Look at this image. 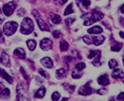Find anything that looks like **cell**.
Instances as JSON below:
<instances>
[{"label": "cell", "mask_w": 124, "mask_h": 101, "mask_svg": "<svg viewBox=\"0 0 124 101\" xmlns=\"http://www.w3.org/2000/svg\"><path fill=\"white\" fill-rule=\"evenodd\" d=\"M34 30V24L32 20L30 18H24V20L21 23V27H20V31L24 35H28L31 34Z\"/></svg>", "instance_id": "6da1fadb"}, {"label": "cell", "mask_w": 124, "mask_h": 101, "mask_svg": "<svg viewBox=\"0 0 124 101\" xmlns=\"http://www.w3.org/2000/svg\"><path fill=\"white\" fill-rule=\"evenodd\" d=\"M105 40L104 36L99 35L96 37H91V36H85L83 37V41L86 43V44H93L94 45H100Z\"/></svg>", "instance_id": "7a4b0ae2"}, {"label": "cell", "mask_w": 124, "mask_h": 101, "mask_svg": "<svg viewBox=\"0 0 124 101\" xmlns=\"http://www.w3.org/2000/svg\"><path fill=\"white\" fill-rule=\"evenodd\" d=\"M18 24L13 21H9L5 24L4 28H3V32L5 33L6 36H11L12 34L17 31L18 30Z\"/></svg>", "instance_id": "3957f363"}, {"label": "cell", "mask_w": 124, "mask_h": 101, "mask_svg": "<svg viewBox=\"0 0 124 101\" xmlns=\"http://www.w3.org/2000/svg\"><path fill=\"white\" fill-rule=\"evenodd\" d=\"M102 18H103V14L101 13V12H94V13H92L89 18L85 19L84 25L89 26L91 24H94L95 22H98L99 20H101Z\"/></svg>", "instance_id": "277c9868"}, {"label": "cell", "mask_w": 124, "mask_h": 101, "mask_svg": "<svg viewBox=\"0 0 124 101\" xmlns=\"http://www.w3.org/2000/svg\"><path fill=\"white\" fill-rule=\"evenodd\" d=\"M32 15L35 17L36 20H37V23H38L39 27V29L41 30V31H50V28L48 27V25H47V24H46L42 19H41V18H40L39 13L38 12V11L33 10V11H32Z\"/></svg>", "instance_id": "5b68a950"}, {"label": "cell", "mask_w": 124, "mask_h": 101, "mask_svg": "<svg viewBox=\"0 0 124 101\" xmlns=\"http://www.w3.org/2000/svg\"><path fill=\"white\" fill-rule=\"evenodd\" d=\"M16 7H17V4L15 2H13V1L8 3V4H5L3 6V13L5 14V16H7V17H10L14 12Z\"/></svg>", "instance_id": "8992f818"}, {"label": "cell", "mask_w": 124, "mask_h": 101, "mask_svg": "<svg viewBox=\"0 0 124 101\" xmlns=\"http://www.w3.org/2000/svg\"><path fill=\"white\" fill-rule=\"evenodd\" d=\"M17 99L18 100H28V98H26V91L21 83L18 84L17 86Z\"/></svg>", "instance_id": "52a82bcc"}, {"label": "cell", "mask_w": 124, "mask_h": 101, "mask_svg": "<svg viewBox=\"0 0 124 101\" xmlns=\"http://www.w3.org/2000/svg\"><path fill=\"white\" fill-rule=\"evenodd\" d=\"M93 92V89L89 85V82L86 83L85 86H81V87L79 89L78 91V93L80 95H82V96H87V95H90L91 93Z\"/></svg>", "instance_id": "ba28073f"}, {"label": "cell", "mask_w": 124, "mask_h": 101, "mask_svg": "<svg viewBox=\"0 0 124 101\" xmlns=\"http://www.w3.org/2000/svg\"><path fill=\"white\" fill-rule=\"evenodd\" d=\"M53 47V41L50 38H43L40 41V48L42 49L43 50H51Z\"/></svg>", "instance_id": "9c48e42d"}, {"label": "cell", "mask_w": 124, "mask_h": 101, "mask_svg": "<svg viewBox=\"0 0 124 101\" xmlns=\"http://www.w3.org/2000/svg\"><path fill=\"white\" fill-rule=\"evenodd\" d=\"M0 63L5 66H10V58L5 51L0 52Z\"/></svg>", "instance_id": "30bf717a"}, {"label": "cell", "mask_w": 124, "mask_h": 101, "mask_svg": "<svg viewBox=\"0 0 124 101\" xmlns=\"http://www.w3.org/2000/svg\"><path fill=\"white\" fill-rule=\"evenodd\" d=\"M98 84L101 85V86H108L109 84H110V81H109L108 77V75L104 74V75H101L100 77L98 78L97 79Z\"/></svg>", "instance_id": "8fae6325"}, {"label": "cell", "mask_w": 124, "mask_h": 101, "mask_svg": "<svg viewBox=\"0 0 124 101\" xmlns=\"http://www.w3.org/2000/svg\"><path fill=\"white\" fill-rule=\"evenodd\" d=\"M41 62V64L45 66V67H46V68H53V60L48 57H46V58H43L42 59L40 60Z\"/></svg>", "instance_id": "7c38bea8"}, {"label": "cell", "mask_w": 124, "mask_h": 101, "mask_svg": "<svg viewBox=\"0 0 124 101\" xmlns=\"http://www.w3.org/2000/svg\"><path fill=\"white\" fill-rule=\"evenodd\" d=\"M0 76L3 78V79H5L6 81H8L10 84H11L12 82H13V79L10 76L8 73L5 72L4 69H0Z\"/></svg>", "instance_id": "4fadbf2b"}, {"label": "cell", "mask_w": 124, "mask_h": 101, "mask_svg": "<svg viewBox=\"0 0 124 101\" xmlns=\"http://www.w3.org/2000/svg\"><path fill=\"white\" fill-rule=\"evenodd\" d=\"M14 55L16 57H18V58H21V59H24L25 58V51L23 48H17L14 50Z\"/></svg>", "instance_id": "5bb4252c"}, {"label": "cell", "mask_w": 124, "mask_h": 101, "mask_svg": "<svg viewBox=\"0 0 124 101\" xmlns=\"http://www.w3.org/2000/svg\"><path fill=\"white\" fill-rule=\"evenodd\" d=\"M112 78L114 79L123 78V70L122 69H115L112 72Z\"/></svg>", "instance_id": "9a60e30c"}, {"label": "cell", "mask_w": 124, "mask_h": 101, "mask_svg": "<svg viewBox=\"0 0 124 101\" xmlns=\"http://www.w3.org/2000/svg\"><path fill=\"white\" fill-rule=\"evenodd\" d=\"M76 3L80 7H83V9H87L89 5H91L90 0H76Z\"/></svg>", "instance_id": "2e32d148"}, {"label": "cell", "mask_w": 124, "mask_h": 101, "mask_svg": "<svg viewBox=\"0 0 124 101\" xmlns=\"http://www.w3.org/2000/svg\"><path fill=\"white\" fill-rule=\"evenodd\" d=\"M102 31H103V30L101 26H93L87 30V32L90 34H101V33H102Z\"/></svg>", "instance_id": "e0dca14e"}, {"label": "cell", "mask_w": 124, "mask_h": 101, "mask_svg": "<svg viewBox=\"0 0 124 101\" xmlns=\"http://www.w3.org/2000/svg\"><path fill=\"white\" fill-rule=\"evenodd\" d=\"M46 88L40 87L39 89L34 93V97H35V98H38V99H42L43 97L46 95Z\"/></svg>", "instance_id": "ac0fdd59"}, {"label": "cell", "mask_w": 124, "mask_h": 101, "mask_svg": "<svg viewBox=\"0 0 124 101\" xmlns=\"http://www.w3.org/2000/svg\"><path fill=\"white\" fill-rule=\"evenodd\" d=\"M56 78L59 79H63V78L66 77V75H67V72H66V70L63 68H60V69H58L57 71H56Z\"/></svg>", "instance_id": "d6986e66"}, {"label": "cell", "mask_w": 124, "mask_h": 101, "mask_svg": "<svg viewBox=\"0 0 124 101\" xmlns=\"http://www.w3.org/2000/svg\"><path fill=\"white\" fill-rule=\"evenodd\" d=\"M61 17L58 14H51V21L53 24H60L61 23Z\"/></svg>", "instance_id": "ffe728a7"}, {"label": "cell", "mask_w": 124, "mask_h": 101, "mask_svg": "<svg viewBox=\"0 0 124 101\" xmlns=\"http://www.w3.org/2000/svg\"><path fill=\"white\" fill-rule=\"evenodd\" d=\"M10 96V90L8 88H4L1 90L0 92V99H8Z\"/></svg>", "instance_id": "44dd1931"}, {"label": "cell", "mask_w": 124, "mask_h": 101, "mask_svg": "<svg viewBox=\"0 0 124 101\" xmlns=\"http://www.w3.org/2000/svg\"><path fill=\"white\" fill-rule=\"evenodd\" d=\"M26 44L28 46V48L30 50H34L36 48V46H37V43H36L35 40L33 39H29L26 41Z\"/></svg>", "instance_id": "7402d4cb"}, {"label": "cell", "mask_w": 124, "mask_h": 101, "mask_svg": "<svg viewBox=\"0 0 124 101\" xmlns=\"http://www.w3.org/2000/svg\"><path fill=\"white\" fill-rule=\"evenodd\" d=\"M82 76V72L78 70L77 68H74L72 72V78L73 79H80Z\"/></svg>", "instance_id": "603a6c76"}, {"label": "cell", "mask_w": 124, "mask_h": 101, "mask_svg": "<svg viewBox=\"0 0 124 101\" xmlns=\"http://www.w3.org/2000/svg\"><path fill=\"white\" fill-rule=\"evenodd\" d=\"M60 48L61 51H67L69 48V44L65 40H61L60 43Z\"/></svg>", "instance_id": "cb8c5ba5"}, {"label": "cell", "mask_w": 124, "mask_h": 101, "mask_svg": "<svg viewBox=\"0 0 124 101\" xmlns=\"http://www.w3.org/2000/svg\"><path fill=\"white\" fill-rule=\"evenodd\" d=\"M100 54H98L97 56H95V57H94V59L92 61V64H93L94 66H96V67H99V66H101L102 64V62L101 61V55Z\"/></svg>", "instance_id": "d4e9b609"}, {"label": "cell", "mask_w": 124, "mask_h": 101, "mask_svg": "<svg viewBox=\"0 0 124 101\" xmlns=\"http://www.w3.org/2000/svg\"><path fill=\"white\" fill-rule=\"evenodd\" d=\"M70 13H73V4H70V5H68V6L66 8V10H65V11H64V15L65 16L68 15V14H70Z\"/></svg>", "instance_id": "484cf974"}, {"label": "cell", "mask_w": 124, "mask_h": 101, "mask_svg": "<svg viewBox=\"0 0 124 101\" xmlns=\"http://www.w3.org/2000/svg\"><path fill=\"white\" fill-rule=\"evenodd\" d=\"M117 65H118V63L115 59H110V60H109V62H108L109 68L115 69V67H117Z\"/></svg>", "instance_id": "4316f807"}, {"label": "cell", "mask_w": 124, "mask_h": 101, "mask_svg": "<svg viewBox=\"0 0 124 101\" xmlns=\"http://www.w3.org/2000/svg\"><path fill=\"white\" fill-rule=\"evenodd\" d=\"M100 53H101L100 50H91L90 52H89L88 56H87V58H93L95 56H97L98 54H100Z\"/></svg>", "instance_id": "83f0119b"}, {"label": "cell", "mask_w": 124, "mask_h": 101, "mask_svg": "<svg viewBox=\"0 0 124 101\" xmlns=\"http://www.w3.org/2000/svg\"><path fill=\"white\" fill-rule=\"evenodd\" d=\"M63 86H64V87L66 88V89H67L69 92H73V91H74V89H75V86H70V85H67V84H65V85H63Z\"/></svg>", "instance_id": "f1b7e54d"}, {"label": "cell", "mask_w": 124, "mask_h": 101, "mask_svg": "<svg viewBox=\"0 0 124 101\" xmlns=\"http://www.w3.org/2000/svg\"><path fill=\"white\" fill-rule=\"evenodd\" d=\"M121 49H122V44L120 45V44H115L114 45H112V47H111V50H113V51H119Z\"/></svg>", "instance_id": "f546056e"}, {"label": "cell", "mask_w": 124, "mask_h": 101, "mask_svg": "<svg viewBox=\"0 0 124 101\" xmlns=\"http://www.w3.org/2000/svg\"><path fill=\"white\" fill-rule=\"evenodd\" d=\"M85 67H86V65H85V63H83V62H80V63H78L75 65V68H77L78 70H80V71H82L83 69H85Z\"/></svg>", "instance_id": "4dcf8cb0"}, {"label": "cell", "mask_w": 124, "mask_h": 101, "mask_svg": "<svg viewBox=\"0 0 124 101\" xmlns=\"http://www.w3.org/2000/svg\"><path fill=\"white\" fill-rule=\"evenodd\" d=\"M74 21H75V18H67V19L65 20V24L69 26V25H71Z\"/></svg>", "instance_id": "1f68e13d"}, {"label": "cell", "mask_w": 124, "mask_h": 101, "mask_svg": "<svg viewBox=\"0 0 124 101\" xmlns=\"http://www.w3.org/2000/svg\"><path fill=\"white\" fill-rule=\"evenodd\" d=\"M60 93L57 92H53V95H52V99H53V101H57V100L60 99Z\"/></svg>", "instance_id": "d6a6232c"}, {"label": "cell", "mask_w": 124, "mask_h": 101, "mask_svg": "<svg viewBox=\"0 0 124 101\" xmlns=\"http://www.w3.org/2000/svg\"><path fill=\"white\" fill-rule=\"evenodd\" d=\"M68 0H54V3H55L57 5H63L64 4L67 2Z\"/></svg>", "instance_id": "836d02e7"}, {"label": "cell", "mask_w": 124, "mask_h": 101, "mask_svg": "<svg viewBox=\"0 0 124 101\" xmlns=\"http://www.w3.org/2000/svg\"><path fill=\"white\" fill-rule=\"evenodd\" d=\"M39 74L41 75V76H43L44 78H46V79H48L49 78V75H48V73L46 72V71H44V70H39Z\"/></svg>", "instance_id": "e575fe53"}, {"label": "cell", "mask_w": 124, "mask_h": 101, "mask_svg": "<svg viewBox=\"0 0 124 101\" xmlns=\"http://www.w3.org/2000/svg\"><path fill=\"white\" fill-rule=\"evenodd\" d=\"M17 13H18V16L21 17V16H24V14H25V11H24V9H22V8H21V9L18 10Z\"/></svg>", "instance_id": "d590c367"}, {"label": "cell", "mask_w": 124, "mask_h": 101, "mask_svg": "<svg viewBox=\"0 0 124 101\" xmlns=\"http://www.w3.org/2000/svg\"><path fill=\"white\" fill-rule=\"evenodd\" d=\"M53 37H55V38H58V37H60V31H54L53 32Z\"/></svg>", "instance_id": "8d00e7d4"}, {"label": "cell", "mask_w": 124, "mask_h": 101, "mask_svg": "<svg viewBox=\"0 0 124 101\" xmlns=\"http://www.w3.org/2000/svg\"><path fill=\"white\" fill-rule=\"evenodd\" d=\"M107 92V90L106 89H99V90L97 91V93H99V94H101V95H104L105 93Z\"/></svg>", "instance_id": "74e56055"}, {"label": "cell", "mask_w": 124, "mask_h": 101, "mask_svg": "<svg viewBox=\"0 0 124 101\" xmlns=\"http://www.w3.org/2000/svg\"><path fill=\"white\" fill-rule=\"evenodd\" d=\"M20 72L23 73V75H24V78L25 79H28V77H27V74L25 73V72H24V68H20Z\"/></svg>", "instance_id": "f35d334b"}, {"label": "cell", "mask_w": 124, "mask_h": 101, "mask_svg": "<svg viewBox=\"0 0 124 101\" xmlns=\"http://www.w3.org/2000/svg\"><path fill=\"white\" fill-rule=\"evenodd\" d=\"M123 95H124L123 92H121V93L118 95V98H117L118 100H123Z\"/></svg>", "instance_id": "ab89813d"}, {"label": "cell", "mask_w": 124, "mask_h": 101, "mask_svg": "<svg viewBox=\"0 0 124 101\" xmlns=\"http://www.w3.org/2000/svg\"><path fill=\"white\" fill-rule=\"evenodd\" d=\"M0 42L1 43H4L5 42V38H4V36H3V33H0Z\"/></svg>", "instance_id": "60d3db41"}, {"label": "cell", "mask_w": 124, "mask_h": 101, "mask_svg": "<svg viewBox=\"0 0 124 101\" xmlns=\"http://www.w3.org/2000/svg\"><path fill=\"white\" fill-rule=\"evenodd\" d=\"M3 20H4V18L2 17V11H1V9H0V23H2Z\"/></svg>", "instance_id": "b9f144b4"}, {"label": "cell", "mask_w": 124, "mask_h": 101, "mask_svg": "<svg viewBox=\"0 0 124 101\" xmlns=\"http://www.w3.org/2000/svg\"><path fill=\"white\" fill-rule=\"evenodd\" d=\"M4 87H5V86H4V85H3V84L1 83V82H0V90H2V89Z\"/></svg>", "instance_id": "7bdbcfd3"}, {"label": "cell", "mask_w": 124, "mask_h": 101, "mask_svg": "<svg viewBox=\"0 0 124 101\" xmlns=\"http://www.w3.org/2000/svg\"><path fill=\"white\" fill-rule=\"evenodd\" d=\"M120 36H121L122 38H123V31H121V32H120Z\"/></svg>", "instance_id": "ee69618b"}, {"label": "cell", "mask_w": 124, "mask_h": 101, "mask_svg": "<svg viewBox=\"0 0 124 101\" xmlns=\"http://www.w3.org/2000/svg\"><path fill=\"white\" fill-rule=\"evenodd\" d=\"M121 12H122V13H124V11H123V5H122V6H121Z\"/></svg>", "instance_id": "f6af8a7d"}, {"label": "cell", "mask_w": 124, "mask_h": 101, "mask_svg": "<svg viewBox=\"0 0 124 101\" xmlns=\"http://www.w3.org/2000/svg\"><path fill=\"white\" fill-rule=\"evenodd\" d=\"M29 1H30L31 3H34V2L36 1V0H29Z\"/></svg>", "instance_id": "bcb514c9"}, {"label": "cell", "mask_w": 124, "mask_h": 101, "mask_svg": "<svg viewBox=\"0 0 124 101\" xmlns=\"http://www.w3.org/2000/svg\"><path fill=\"white\" fill-rule=\"evenodd\" d=\"M64 100H68V99H67V98H65V99H63V101Z\"/></svg>", "instance_id": "7dc6e473"}]
</instances>
